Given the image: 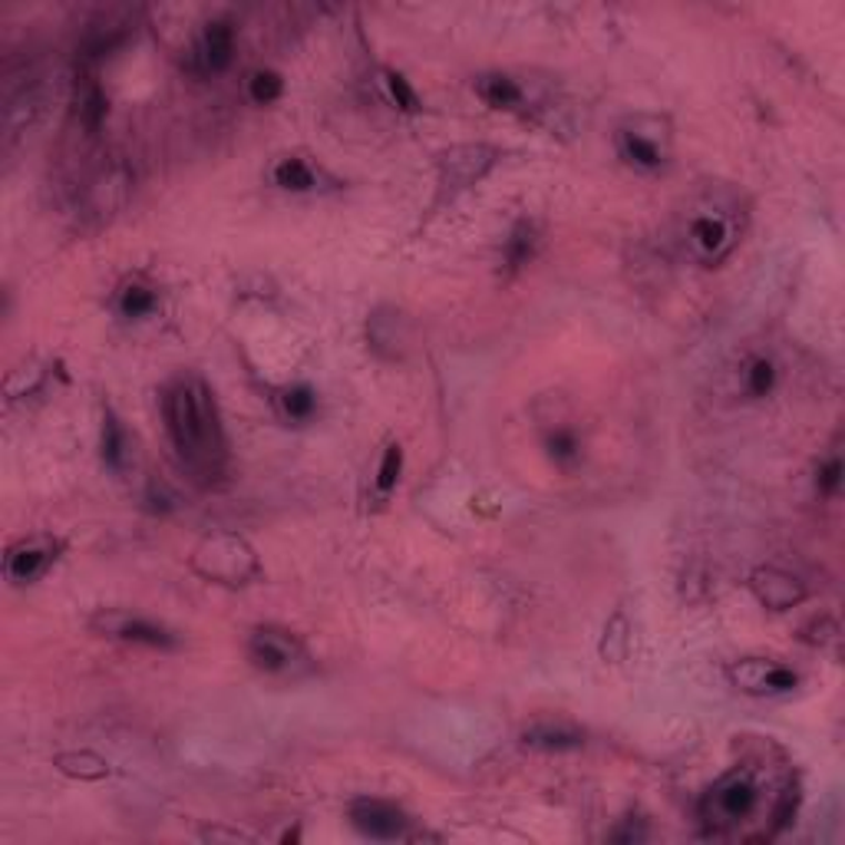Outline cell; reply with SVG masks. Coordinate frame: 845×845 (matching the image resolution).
Returning <instances> with one entry per match:
<instances>
[{
  "mask_svg": "<svg viewBox=\"0 0 845 845\" xmlns=\"http://www.w3.org/2000/svg\"><path fill=\"white\" fill-rule=\"evenodd\" d=\"M347 819L364 839H374V843H397L410 836V816L390 800L360 796L350 803Z\"/></svg>",
  "mask_w": 845,
  "mask_h": 845,
  "instance_id": "ba28073f",
  "label": "cell"
},
{
  "mask_svg": "<svg viewBox=\"0 0 845 845\" xmlns=\"http://www.w3.org/2000/svg\"><path fill=\"white\" fill-rule=\"evenodd\" d=\"M542 446H546L549 462H556L559 469H571V466L581 462V436H578L574 426H552V429H546Z\"/></svg>",
  "mask_w": 845,
  "mask_h": 845,
  "instance_id": "cb8c5ba5",
  "label": "cell"
},
{
  "mask_svg": "<svg viewBox=\"0 0 845 845\" xmlns=\"http://www.w3.org/2000/svg\"><path fill=\"white\" fill-rule=\"evenodd\" d=\"M502 152L489 142H459L436 155V195L429 212H439L442 205H452L459 195L476 189L496 165Z\"/></svg>",
  "mask_w": 845,
  "mask_h": 845,
  "instance_id": "3957f363",
  "label": "cell"
},
{
  "mask_svg": "<svg viewBox=\"0 0 845 845\" xmlns=\"http://www.w3.org/2000/svg\"><path fill=\"white\" fill-rule=\"evenodd\" d=\"M192 571L202 574L212 584H225V588H242L252 584L262 574L258 552L248 546V539L235 536V532H212L205 536L195 552H192Z\"/></svg>",
  "mask_w": 845,
  "mask_h": 845,
  "instance_id": "277c9868",
  "label": "cell"
},
{
  "mask_svg": "<svg viewBox=\"0 0 845 845\" xmlns=\"http://www.w3.org/2000/svg\"><path fill=\"white\" fill-rule=\"evenodd\" d=\"M162 420L179 462L202 482H215L228 466V439L215 394L202 377H175L162 387Z\"/></svg>",
  "mask_w": 845,
  "mask_h": 845,
  "instance_id": "6da1fadb",
  "label": "cell"
},
{
  "mask_svg": "<svg viewBox=\"0 0 845 845\" xmlns=\"http://www.w3.org/2000/svg\"><path fill=\"white\" fill-rule=\"evenodd\" d=\"M53 766L70 776V780H80V783H100L110 776V763L93 753V750H67V753H57L53 756Z\"/></svg>",
  "mask_w": 845,
  "mask_h": 845,
  "instance_id": "ffe728a7",
  "label": "cell"
},
{
  "mask_svg": "<svg viewBox=\"0 0 845 845\" xmlns=\"http://www.w3.org/2000/svg\"><path fill=\"white\" fill-rule=\"evenodd\" d=\"M90 628L100 638L120 641V644H133V648H149V651H175L179 648V634L169 631L165 624L136 614V611H123V608H103L90 618Z\"/></svg>",
  "mask_w": 845,
  "mask_h": 845,
  "instance_id": "52a82bcc",
  "label": "cell"
},
{
  "mask_svg": "<svg viewBox=\"0 0 845 845\" xmlns=\"http://www.w3.org/2000/svg\"><path fill=\"white\" fill-rule=\"evenodd\" d=\"M536 252H539V225L532 218H519L512 225V232L506 235V242H502V268H506V275L509 278L519 275L536 258Z\"/></svg>",
  "mask_w": 845,
  "mask_h": 845,
  "instance_id": "ac0fdd59",
  "label": "cell"
},
{
  "mask_svg": "<svg viewBox=\"0 0 845 845\" xmlns=\"http://www.w3.org/2000/svg\"><path fill=\"white\" fill-rule=\"evenodd\" d=\"M198 67L202 73H225L235 60V27L228 20H212L205 23L202 30V40H198Z\"/></svg>",
  "mask_w": 845,
  "mask_h": 845,
  "instance_id": "9a60e30c",
  "label": "cell"
},
{
  "mask_svg": "<svg viewBox=\"0 0 845 845\" xmlns=\"http://www.w3.org/2000/svg\"><path fill=\"white\" fill-rule=\"evenodd\" d=\"M248 100L255 103V106H272V103H278L284 96V77L278 70H255L252 77H248Z\"/></svg>",
  "mask_w": 845,
  "mask_h": 845,
  "instance_id": "f546056e",
  "label": "cell"
},
{
  "mask_svg": "<svg viewBox=\"0 0 845 845\" xmlns=\"http://www.w3.org/2000/svg\"><path fill=\"white\" fill-rule=\"evenodd\" d=\"M126 192H130V175H126L123 169H110V172H103V175L93 182L90 205H93V212L110 215V212H116V208L126 202Z\"/></svg>",
  "mask_w": 845,
  "mask_h": 845,
  "instance_id": "603a6c76",
  "label": "cell"
},
{
  "mask_svg": "<svg viewBox=\"0 0 845 845\" xmlns=\"http://www.w3.org/2000/svg\"><path fill=\"white\" fill-rule=\"evenodd\" d=\"M726 678L733 681L736 691L753 694V698H780V694H793L800 688V674L793 668L776 664V661H760V658L730 664Z\"/></svg>",
  "mask_w": 845,
  "mask_h": 845,
  "instance_id": "9c48e42d",
  "label": "cell"
},
{
  "mask_svg": "<svg viewBox=\"0 0 845 845\" xmlns=\"http://www.w3.org/2000/svg\"><path fill=\"white\" fill-rule=\"evenodd\" d=\"M47 380H50V364H43V360L20 364L17 370L7 374V380H3V397H7V404L37 397V394L47 387Z\"/></svg>",
  "mask_w": 845,
  "mask_h": 845,
  "instance_id": "44dd1931",
  "label": "cell"
},
{
  "mask_svg": "<svg viewBox=\"0 0 845 845\" xmlns=\"http://www.w3.org/2000/svg\"><path fill=\"white\" fill-rule=\"evenodd\" d=\"M155 307H159V294H155V287H149V284L130 282L123 284L120 294H116V310H120V317H126V320H145V317L155 314Z\"/></svg>",
  "mask_w": 845,
  "mask_h": 845,
  "instance_id": "d4e9b609",
  "label": "cell"
},
{
  "mask_svg": "<svg viewBox=\"0 0 845 845\" xmlns=\"http://www.w3.org/2000/svg\"><path fill=\"white\" fill-rule=\"evenodd\" d=\"M272 182L282 189V192H294V195H304V192H314L320 185V172L301 159V155H282L275 165H272Z\"/></svg>",
  "mask_w": 845,
  "mask_h": 845,
  "instance_id": "d6986e66",
  "label": "cell"
},
{
  "mask_svg": "<svg viewBox=\"0 0 845 845\" xmlns=\"http://www.w3.org/2000/svg\"><path fill=\"white\" fill-rule=\"evenodd\" d=\"M522 746L536 753H574L584 746V730L574 726L571 720H532L522 730Z\"/></svg>",
  "mask_w": 845,
  "mask_h": 845,
  "instance_id": "4fadbf2b",
  "label": "cell"
},
{
  "mask_svg": "<svg viewBox=\"0 0 845 845\" xmlns=\"http://www.w3.org/2000/svg\"><path fill=\"white\" fill-rule=\"evenodd\" d=\"M205 839H208V843H218V839H225V843H242V839H248V836H242V833H228V829H208V833H205Z\"/></svg>",
  "mask_w": 845,
  "mask_h": 845,
  "instance_id": "e575fe53",
  "label": "cell"
},
{
  "mask_svg": "<svg viewBox=\"0 0 845 845\" xmlns=\"http://www.w3.org/2000/svg\"><path fill=\"white\" fill-rule=\"evenodd\" d=\"M631 651V624L624 618V611H614L604 624V634H601V658L611 661V664H621Z\"/></svg>",
  "mask_w": 845,
  "mask_h": 845,
  "instance_id": "83f0119b",
  "label": "cell"
},
{
  "mask_svg": "<svg viewBox=\"0 0 845 845\" xmlns=\"http://www.w3.org/2000/svg\"><path fill=\"white\" fill-rule=\"evenodd\" d=\"M476 96L496 113H519L526 106V86L509 73H482L472 83Z\"/></svg>",
  "mask_w": 845,
  "mask_h": 845,
  "instance_id": "2e32d148",
  "label": "cell"
},
{
  "mask_svg": "<svg viewBox=\"0 0 845 845\" xmlns=\"http://www.w3.org/2000/svg\"><path fill=\"white\" fill-rule=\"evenodd\" d=\"M133 446L136 439L130 436V429L123 426V420L103 407V429H100V456H103V466L110 472H126L130 469V459H133Z\"/></svg>",
  "mask_w": 845,
  "mask_h": 845,
  "instance_id": "e0dca14e",
  "label": "cell"
},
{
  "mask_svg": "<svg viewBox=\"0 0 845 845\" xmlns=\"http://www.w3.org/2000/svg\"><path fill=\"white\" fill-rule=\"evenodd\" d=\"M384 86H387V96H390V103L400 110V113H420L423 110V100L420 93L414 90V83L404 77V73H397V70H384Z\"/></svg>",
  "mask_w": 845,
  "mask_h": 845,
  "instance_id": "4dcf8cb0",
  "label": "cell"
},
{
  "mask_svg": "<svg viewBox=\"0 0 845 845\" xmlns=\"http://www.w3.org/2000/svg\"><path fill=\"white\" fill-rule=\"evenodd\" d=\"M763 803V783L753 766H733L726 770L701 800V819L710 833H733L743 823H750L760 813Z\"/></svg>",
  "mask_w": 845,
  "mask_h": 845,
  "instance_id": "7a4b0ae2",
  "label": "cell"
},
{
  "mask_svg": "<svg viewBox=\"0 0 845 845\" xmlns=\"http://www.w3.org/2000/svg\"><path fill=\"white\" fill-rule=\"evenodd\" d=\"M780 384V370L770 357H753L743 370V390L753 400H766Z\"/></svg>",
  "mask_w": 845,
  "mask_h": 845,
  "instance_id": "4316f807",
  "label": "cell"
},
{
  "mask_svg": "<svg viewBox=\"0 0 845 845\" xmlns=\"http://www.w3.org/2000/svg\"><path fill=\"white\" fill-rule=\"evenodd\" d=\"M248 661L255 671L284 681H297L314 671V661L301 638L278 624H262L248 634Z\"/></svg>",
  "mask_w": 845,
  "mask_h": 845,
  "instance_id": "5b68a950",
  "label": "cell"
},
{
  "mask_svg": "<svg viewBox=\"0 0 845 845\" xmlns=\"http://www.w3.org/2000/svg\"><path fill=\"white\" fill-rule=\"evenodd\" d=\"M803 641L819 648V651H833L839 658V641H843V631L836 624V618H813L806 628H803Z\"/></svg>",
  "mask_w": 845,
  "mask_h": 845,
  "instance_id": "1f68e13d",
  "label": "cell"
},
{
  "mask_svg": "<svg viewBox=\"0 0 845 845\" xmlns=\"http://www.w3.org/2000/svg\"><path fill=\"white\" fill-rule=\"evenodd\" d=\"M618 155L638 172H661L671 155V123L664 116H634L618 130Z\"/></svg>",
  "mask_w": 845,
  "mask_h": 845,
  "instance_id": "8992f818",
  "label": "cell"
},
{
  "mask_svg": "<svg viewBox=\"0 0 845 845\" xmlns=\"http://www.w3.org/2000/svg\"><path fill=\"white\" fill-rule=\"evenodd\" d=\"M414 340V324L410 317L394 307V304H380L370 310L367 317V347L380 357V360H404Z\"/></svg>",
  "mask_w": 845,
  "mask_h": 845,
  "instance_id": "30bf717a",
  "label": "cell"
},
{
  "mask_svg": "<svg viewBox=\"0 0 845 845\" xmlns=\"http://www.w3.org/2000/svg\"><path fill=\"white\" fill-rule=\"evenodd\" d=\"M843 476H845L843 456H839V452L826 456V459L819 462V469H816V492H819V496H826V499L839 496V489H843Z\"/></svg>",
  "mask_w": 845,
  "mask_h": 845,
  "instance_id": "d6a6232c",
  "label": "cell"
},
{
  "mask_svg": "<svg viewBox=\"0 0 845 845\" xmlns=\"http://www.w3.org/2000/svg\"><path fill=\"white\" fill-rule=\"evenodd\" d=\"M644 836H648V833H644V829H638V823H628L624 829L611 833V839H614V843H641Z\"/></svg>",
  "mask_w": 845,
  "mask_h": 845,
  "instance_id": "836d02e7",
  "label": "cell"
},
{
  "mask_svg": "<svg viewBox=\"0 0 845 845\" xmlns=\"http://www.w3.org/2000/svg\"><path fill=\"white\" fill-rule=\"evenodd\" d=\"M77 116H80V123L90 136L103 130V123L110 116V100H106V90L96 80H83V86L77 93Z\"/></svg>",
  "mask_w": 845,
  "mask_h": 845,
  "instance_id": "7402d4cb",
  "label": "cell"
},
{
  "mask_svg": "<svg viewBox=\"0 0 845 845\" xmlns=\"http://www.w3.org/2000/svg\"><path fill=\"white\" fill-rule=\"evenodd\" d=\"M400 476H404V446L400 442H390L380 456V466H377V476H374V489L380 499H387L397 486H400Z\"/></svg>",
  "mask_w": 845,
  "mask_h": 845,
  "instance_id": "f1b7e54d",
  "label": "cell"
},
{
  "mask_svg": "<svg viewBox=\"0 0 845 845\" xmlns=\"http://www.w3.org/2000/svg\"><path fill=\"white\" fill-rule=\"evenodd\" d=\"M278 410L287 423H307L314 420L317 414V394L314 387L307 384H294V387H284L278 394Z\"/></svg>",
  "mask_w": 845,
  "mask_h": 845,
  "instance_id": "484cf974",
  "label": "cell"
},
{
  "mask_svg": "<svg viewBox=\"0 0 845 845\" xmlns=\"http://www.w3.org/2000/svg\"><path fill=\"white\" fill-rule=\"evenodd\" d=\"M750 591H753V598H756L763 608H770V611H790V608H796V604H803V601L810 598L806 581L796 578V574H790V571H783V568H776V564H760V568H753V574H750Z\"/></svg>",
  "mask_w": 845,
  "mask_h": 845,
  "instance_id": "7c38bea8",
  "label": "cell"
},
{
  "mask_svg": "<svg viewBox=\"0 0 845 845\" xmlns=\"http://www.w3.org/2000/svg\"><path fill=\"white\" fill-rule=\"evenodd\" d=\"M63 552V542L53 539V536H30V539H20L7 549V559H3V574L10 584H33L40 581L50 564L60 559Z\"/></svg>",
  "mask_w": 845,
  "mask_h": 845,
  "instance_id": "8fae6325",
  "label": "cell"
},
{
  "mask_svg": "<svg viewBox=\"0 0 845 845\" xmlns=\"http://www.w3.org/2000/svg\"><path fill=\"white\" fill-rule=\"evenodd\" d=\"M688 238L698 252V258L704 262H720L730 248H733V222L720 212H701L691 218L688 225Z\"/></svg>",
  "mask_w": 845,
  "mask_h": 845,
  "instance_id": "5bb4252c",
  "label": "cell"
}]
</instances>
